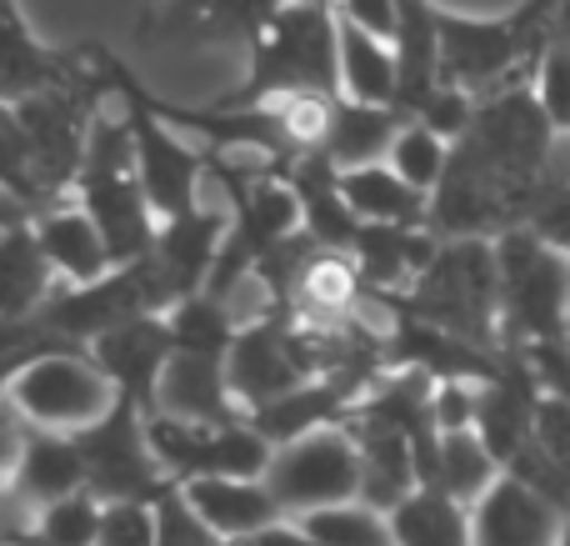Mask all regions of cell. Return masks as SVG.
<instances>
[{
  "label": "cell",
  "instance_id": "obj_1",
  "mask_svg": "<svg viewBox=\"0 0 570 546\" xmlns=\"http://www.w3.org/2000/svg\"><path fill=\"white\" fill-rule=\"evenodd\" d=\"M295 96L341 100V16L331 6L285 0L246 46V80L226 106H271Z\"/></svg>",
  "mask_w": 570,
  "mask_h": 546
},
{
  "label": "cell",
  "instance_id": "obj_2",
  "mask_svg": "<svg viewBox=\"0 0 570 546\" xmlns=\"http://www.w3.org/2000/svg\"><path fill=\"white\" fill-rule=\"evenodd\" d=\"M371 296V291H365ZM381 306L415 316L425 326H441L451 337L471 341L481 351L505 357L501 331V266H495V241H441V256L431 261L421 281L405 296H371Z\"/></svg>",
  "mask_w": 570,
  "mask_h": 546
},
{
  "label": "cell",
  "instance_id": "obj_3",
  "mask_svg": "<svg viewBox=\"0 0 570 546\" xmlns=\"http://www.w3.org/2000/svg\"><path fill=\"white\" fill-rule=\"evenodd\" d=\"M76 201L86 206V216L100 226L116 266H136L140 256H150L160 236V216L150 206L146 186H140L136 166V140H130V120H110L100 110L96 130H90L86 166L76 181Z\"/></svg>",
  "mask_w": 570,
  "mask_h": 546
},
{
  "label": "cell",
  "instance_id": "obj_4",
  "mask_svg": "<svg viewBox=\"0 0 570 546\" xmlns=\"http://www.w3.org/2000/svg\"><path fill=\"white\" fill-rule=\"evenodd\" d=\"M501 266V331L505 351L570 341V256L535 231H505L495 241Z\"/></svg>",
  "mask_w": 570,
  "mask_h": 546
},
{
  "label": "cell",
  "instance_id": "obj_5",
  "mask_svg": "<svg viewBox=\"0 0 570 546\" xmlns=\"http://www.w3.org/2000/svg\"><path fill=\"white\" fill-rule=\"evenodd\" d=\"M100 60H106V80L120 90V100H126L140 186H146L156 216L176 221V216H186V211H196L200 206V176L210 170L206 150H200L190 136H180V130L150 106V90L140 86V76L126 66V60H116L110 50H100Z\"/></svg>",
  "mask_w": 570,
  "mask_h": 546
},
{
  "label": "cell",
  "instance_id": "obj_6",
  "mask_svg": "<svg viewBox=\"0 0 570 546\" xmlns=\"http://www.w3.org/2000/svg\"><path fill=\"white\" fill-rule=\"evenodd\" d=\"M10 407L26 417L30 431H56V437H76V431L96 427L110 417L120 391L106 381V371L86 357V351H46L36 357L16 381H10Z\"/></svg>",
  "mask_w": 570,
  "mask_h": 546
},
{
  "label": "cell",
  "instance_id": "obj_7",
  "mask_svg": "<svg viewBox=\"0 0 570 546\" xmlns=\"http://www.w3.org/2000/svg\"><path fill=\"white\" fill-rule=\"evenodd\" d=\"M146 437L156 461L166 467V477L176 487H190V481H261L271 471V447L250 421H226V427H206V421H180V417H146Z\"/></svg>",
  "mask_w": 570,
  "mask_h": 546
},
{
  "label": "cell",
  "instance_id": "obj_8",
  "mask_svg": "<svg viewBox=\"0 0 570 546\" xmlns=\"http://www.w3.org/2000/svg\"><path fill=\"white\" fill-rule=\"evenodd\" d=\"M76 447L86 461V487L100 501H160L176 491V481L166 477V467L150 451L146 411L136 401L120 397L110 417L76 431Z\"/></svg>",
  "mask_w": 570,
  "mask_h": 546
},
{
  "label": "cell",
  "instance_id": "obj_9",
  "mask_svg": "<svg viewBox=\"0 0 570 546\" xmlns=\"http://www.w3.org/2000/svg\"><path fill=\"white\" fill-rule=\"evenodd\" d=\"M266 487L291 521L325 507L361 501V451H355V437L345 427H321L311 437L291 441V447H276Z\"/></svg>",
  "mask_w": 570,
  "mask_h": 546
},
{
  "label": "cell",
  "instance_id": "obj_10",
  "mask_svg": "<svg viewBox=\"0 0 570 546\" xmlns=\"http://www.w3.org/2000/svg\"><path fill=\"white\" fill-rule=\"evenodd\" d=\"M136 316H160L146 261H136V266H116L106 281H96V286H60L36 321L56 341L86 351V347H96L106 331L126 326V321H136Z\"/></svg>",
  "mask_w": 570,
  "mask_h": 546
},
{
  "label": "cell",
  "instance_id": "obj_11",
  "mask_svg": "<svg viewBox=\"0 0 570 546\" xmlns=\"http://www.w3.org/2000/svg\"><path fill=\"white\" fill-rule=\"evenodd\" d=\"M226 236H230V211L196 206L176 221H160V236L150 246V256H140L150 271V291H156L160 316L210 286V271H216Z\"/></svg>",
  "mask_w": 570,
  "mask_h": 546
},
{
  "label": "cell",
  "instance_id": "obj_12",
  "mask_svg": "<svg viewBox=\"0 0 570 546\" xmlns=\"http://www.w3.org/2000/svg\"><path fill=\"white\" fill-rule=\"evenodd\" d=\"M86 357L106 371V381L126 401H136L146 417H156L160 407V381L166 367L176 361V337H170L166 316H136L126 326L106 331L96 347H86Z\"/></svg>",
  "mask_w": 570,
  "mask_h": 546
},
{
  "label": "cell",
  "instance_id": "obj_13",
  "mask_svg": "<svg viewBox=\"0 0 570 546\" xmlns=\"http://www.w3.org/2000/svg\"><path fill=\"white\" fill-rule=\"evenodd\" d=\"M345 431L355 437L361 451V501L391 517L401 501H411L421 491V467H415V441L411 431L391 427L375 417H345Z\"/></svg>",
  "mask_w": 570,
  "mask_h": 546
},
{
  "label": "cell",
  "instance_id": "obj_14",
  "mask_svg": "<svg viewBox=\"0 0 570 546\" xmlns=\"http://www.w3.org/2000/svg\"><path fill=\"white\" fill-rule=\"evenodd\" d=\"M441 256V236L431 226H361L351 261L371 296H405Z\"/></svg>",
  "mask_w": 570,
  "mask_h": 546
},
{
  "label": "cell",
  "instance_id": "obj_15",
  "mask_svg": "<svg viewBox=\"0 0 570 546\" xmlns=\"http://www.w3.org/2000/svg\"><path fill=\"white\" fill-rule=\"evenodd\" d=\"M281 6L285 0H166L160 16L146 20V30L180 46H226V40L250 46Z\"/></svg>",
  "mask_w": 570,
  "mask_h": 546
},
{
  "label": "cell",
  "instance_id": "obj_16",
  "mask_svg": "<svg viewBox=\"0 0 570 546\" xmlns=\"http://www.w3.org/2000/svg\"><path fill=\"white\" fill-rule=\"evenodd\" d=\"M566 517L546 507L531 487L515 477H501L481 501L471 507V537L475 546H561Z\"/></svg>",
  "mask_w": 570,
  "mask_h": 546
},
{
  "label": "cell",
  "instance_id": "obj_17",
  "mask_svg": "<svg viewBox=\"0 0 570 546\" xmlns=\"http://www.w3.org/2000/svg\"><path fill=\"white\" fill-rule=\"evenodd\" d=\"M391 50H395V70H401V100H395V106L415 120L445 90L441 6H435V0H401V20H395Z\"/></svg>",
  "mask_w": 570,
  "mask_h": 546
},
{
  "label": "cell",
  "instance_id": "obj_18",
  "mask_svg": "<svg viewBox=\"0 0 570 546\" xmlns=\"http://www.w3.org/2000/svg\"><path fill=\"white\" fill-rule=\"evenodd\" d=\"M36 236H40V246H46L50 266H56L60 286H96V281H106L110 271H116L106 236H100V226L86 216V206H80L76 196L40 211Z\"/></svg>",
  "mask_w": 570,
  "mask_h": 546
},
{
  "label": "cell",
  "instance_id": "obj_19",
  "mask_svg": "<svg viewBox=\"0 0 570 546\" xmlns=\"http://www.w3.org/2000/svg\"><path fill=\"white\" fill-rule=\"evenodd\" d=\"M186 501L196 507V517L216 532L220 542H246L256 532H271L281 521H291L281 511V501L271 497L266 477L261 481H230V477H216V481H190Z\"/></svg>",
  "mask_w": 570,
  "mask_h": 546
},
{
  "label": "cell",
  "instance_id": "obj_20",
  "mask_svg": "<svg viewBox=\"0 0 570 546\" xmlns=\"http://www.w3.org/2000/svg\"><path fill=\"white\" fill-rule=\"evenodd\" d=\"M56 291L60 276L36 236V221H26V226H16L0 241V326L36 321Z\"/></svg>",
  "mask_w": 570,
  "mask_h": 546
},
{
  "label": "cell",
  "instance_id": "obj_21",
  "mask_svg": "<svg viewBox=\"0 0 570 546\" xmlns=\"http://www.w3.org/2000/svg\"><path fill=\"white\" fill-rule=\"evenodd\" d=\"M166 417L180 421H206V427H226V421H246V411L230 397V377L220 357H186L176 351V361L166 367L160 381V407Z\"/></svg>",
  "mask_w": 570,
  "mask_h": 546
},
{
  "label": "cell",
  "instance_id": "obj_22",
  "mask_svg": "<svg viewBox=\"0 0 570 546\" xmlns=\"http://www.w3.org/2000/svg\"><path fill=\"white\" fill-rule=\"evenodd\" d=\"M285 176H291L295 196H301L305 236H311L321 251H345V256H351L355 236H361V221H355L351 201H345V191H341V170L325 160V150L301 156Z\"/></svg>",
  "mask_w": 570,
  "mask_h": 546
},
{
  "label": "cell",
  "instance_id": "obj_23",
  "mask_svg": "<svg viewBox=\"0 0 570 546\" xmlns=\"http://www.w3.org/2000/svg\"><path fill=\"white\" fill-rule=\"evenodd\" d=\"M411 126V116L395 106H361V100H335L331 110V136H325V160L335 170H361L391 160L395 136Z\"/></svg>",
  "mask_w": 570,
  "mask_h": 546
},
{
  "label": "cell",
  "instance_id": "obj_24",
  "mask_svg": "<svg viewBox=\"0 0 570 546\" xmlns=\"http://www.w3.org/2000/svg\"><path fill=\"white\" fill-rule=\"evenodd\" d=\"M86 487V461H80L76 437H56V431H30L26 441V461H20V477L10 501L16 507H50V501H66Z\"/></svg>",
  "mask_w": 570,
  "mask_h": 546
},
{
  "label": "cell",
  "instance_id": "obj_25",
  "mask_svg": "<svg viewBox=\"0 0 570 546\" xmlns=\"http://www.w3.org/2000/svg\"><path fill=\"white\" fill-rule=\"evenodd\" d=\"M341 191L361 226H431V196H421L411 181H401L385 160L345 170Z\"/></svg>",
  "mask_w": 570,
  "mask_h": 546
},
{
  "label": "cell",
  "instance_id": "obj_26",
  "mask_svg": "<svg viewBox=\"0 0 570 546\" xmlns=\"http://www.w3.org/2000/svg\"><path fill=\"white\" fill-rule=\"evenodd\" d=\"M341 100H361V106H395L401 100V70H395L391 40H375L365 30L345 26V20H341Z\"/></svg>",
  "mask_w": 570,
  "mask_h": 546
},
{
  "label": "cell",
  "instance_id": "obj_27",
  "mask_svg": "<svg viewBox=\"0 0 570 546\" xmlns=\"http://www.w3.org/2000/svg\"><path fill=\"white\" fill-rule=\"evenodd\" d=\"M395 546H475L471 507H461L445 491H415L411 501L391 511Z\"/></svg>",
  "mask_w": 570,
  "mask_h": 546
},
{
  "label": "cell",
  "instance_id": "obj_28",
  "mask_svg": "<svg viewBox=\"0 0 570 546\" xmlns=\"http://www.w3.org/2000/svg\"><path fill=\"white\" fill-rule=\"evenodd\" d=\"M501 477H505V467L491 457V447H485L475 431H451V437H441L435 491L455 497L461 507H475V501H481Z\"/></svg>",
  "mask_w": 570,
  "mask_h": 546
},
{
  "label": "cell",
  "instance_id": "obj_29",
  "mask_svg": "<svg viewBox=\"0 0 570 546\" xmlns=\"http://www.w3.org/2000/svg\"><path fill=\"white\" fill-rule=\"evenodd\" d=\"M166 321H170V337H176V351H186V357H220V361L230 357L240 326H246L230 301H216L206 291L180 301L176 311H166Z\"/></svg>",
  "mask_w": 570,
  "mask_h": 546
},
{
  "label": "cell",
  "instance_id": "obj_30",
  "mask_svg": "<svg viewBox=\"0 0 570 546\" xmlns=\"http://www.w3.org/2000/svg\"><path fill=\"white\" fill-rule=\"evenodd\" d=\"M311 546H395L391 517L365 501H345V507H325L295 521Z\"/></svg>",
  "mask_w": 570,
  "mask_h": 546
},
{
  "label": "cell",
  "instance_id": "obj_31",
  "mask_svg": "<svg viewBox=\"0 0 570 546\" xmlns=\"http://www.w3.org/2000/svg\"><path fill=\"white\" fill-rule=\"evenodd\" d=\"M100 517H106V501L96 491H76L66 501L40 507L30 517V537H36V546H96Z\"/></svg>",
  "mask_w": 570,
  "mask_h": 546
},
{
  "label": "cell",
  "instance_id": "obj_32",
  "mask_svg": "<svg viewBox=\"0 0 570 546\" xmlns=\"http://www.w3.org/2000/svg\"><path fill=\"white\" fill-rule=\"evenodd\" d=\"M385 166H391L401 181H411L421 196H435V186L445 181V166H451V140L435 136V130L421 126V120H411V126L395 136Z\"/></svg>",
  "mask_w": 570,
  "mask_h": 546
},
{
  "label": "cell",
  "instance_id": "obj_33",
  "mask_svg": "<svg viewBox=\"0 0 570 546\" xmlns=\"http://www.w3.org/2000/svg\"><path fill=\"white\" fill-rule=\"evenodd\" d=\"M0 186L16 201H26L30 216L50 211L46 191H40V176H36V160H30V140H26V130H20L16 106H6V100H0Z\"/></svg>",
  "mask_w": 570,
  "mask_h": 546
},
{
  "label": "cell",
  "instance_id": "obj_34",
  "mask_svg": "<svg viewBox=\"0 0 570 546\" xmlns=\"http://www.w3.org/2000/svg\"><path fill=\"white\" fill-rule=\"evenodd\" d=\"M531 90H535V100H541V110L551 116V126L561 130V136H570V40L561 30H556L551 50H546L541 66H535Z\"/></svg>",
  "mask_w": 570,
  "mask_h": 546
},
{
  "label": "cell",
  "instance_id": "obj_35",
  "mask_svg": "<svg viewBox=\"0 0 570 546\" xmlns=\"http://www.w3.org/2000/svg\"><path fill=\"white\" fill-rule=\"evenodd\" d=\"M156 542H160L156 501H106L96 546H156Z\"/></svg>",
  "mask_w": 570,
  "mask_h": 546
},
{
  "label": "cell",
  "instance_id": "obj_36",
  "mask_svg": "<svg viewBox=\"0 0 570 546\" xmlns=\"http://www.w3.org/2000/svg\"><path fill=\"white\" fill-rule=\"evenodd\" d=\"M156 521H160V542L156 546H226L206 521L196 517V507L186 501V491H170L156 501Z\"/></svg>",
  "mask_w": 570,
  "mask_h": 546
},
{
  "label": "cell",
  "instance_id": "obj_37",
  "mask_svg": "<svg viewBox=\"0 0 570 546\" xmlns=\"http://www.w3.org/2000/svg\"><path fill=\"white\" fill-rule=\"evenodd\" d=\"M481 387L485 381H435L431 417H435V431H441V437H451V431H475Z\"/></svg>",
  "mask_w": 570,
  "mask_h": 546
},
{
  "label": "cell",
  "instance_id": "obj_38",
  "mask_svg": "<svg viewBox=\"0 0 570 546\" xmlns=\"http://www.w3.org/2000/svg\"><path fill=\"white\" fill-rule=\"evenodd\" d=\"M26 441H30V427L10 397H0V501L16 491V477H20V461H26Z\"/></svg>",
  "mask_w": 570,
  "mask_h": 546
},
{
  "label": "cell",
  "instance_id": "obj_39",
  "mask_svg": "<svg viewBox=\"0 0 570 546\" xmlns=\"http://www.w3.org/2000/svg\"><path fill=\"white\" fill-rule=\"evenodd\" d=\"M226 546H311V542L301 537V527H295V521H281V527L256 532V537H246V542H226Z\"/></svg>",
  "mask_w": 570,
  "mask_h": 546
},
{
  "label": "cell",
  "instance_id": "obj_40",
  "mask_svg": "<svg viewBox=\"0 0 570 546\" xmlns=\"http://www.w3.org/2000/svg\"><path fill=\"white\" fill-rule=\"evenodd\" d=\"M26 221H36V216H30V206H26V201H16L6 186H0V241H6L16 226H26Z\"/></svg>",
  "mask_w": 570,
  "mask_h": 546
},
{
  "label": "cell",
  "instance_id": "obj_41",
  "mask_svg": "<svg viewBox=\"0 0 570 546\" xmlns=\"http://www.w3.org/2000/svg\"><path fill=\"white\" fill-rule=\"evenodd\" d=\"M0 546H36V537H30V521H26V527H0Z\"/></svg>",
  "mask_w": 570,
  "mask_h": 546
},
{
  "label": "cell",
  "instance_id": "obj_42",
  "mask_svg": "<svg viewBox=\"0 0 570 546\" xmlns=\"http://www.w3.org/2000/svg\"><path fill=\"white\" fill-rule=\"evenodd\" d=\"M301 6H331L335 10V0H301Z\"/></svg>",
  "mask_w": 570,
  "mask_h": 546
},
{
  "label": "cell",
  "instance_id": "obj_43",
  "mask_svg": "<svg viewBox=\"0 0 570 546\" xmlns=\"http://www.w3.org/2000/svg\"><path fill=\"white\" fill-rule=\"evenodd\" d=\"M561 546H570V521H566V532H561Z\"/></svg>",
  "mask_w": 570,
  "mask_h": 546
},
{
  "label": "cell",
  "instance_id": "obj_44",
  "mask_svg": "<svg viewBox=\"0 0 570 546\" xmlns=\"http://www.w3.org/2000/svg\"><path fill=\"white\" fill-rule=\"evenodd\" d=\"M0 6H6V0H0Z\"/></svg>",
  "mask_w": 570,
  "mask_h": 546
},
{
  "label": "cell",
  "instance_id": "obj_45",
  "mask_svg": "<svg viewBox=\"0 0 570 546\" xmlns=\"http://www.w3.org/2000/svg\"><path fill=\"white\" fill-rule=\"evenodd\" d=\"M6 501H10V497H6Z\"/></svg>",
  "mask_w": 570,
  "mask_h": 546
}]
</instances>
